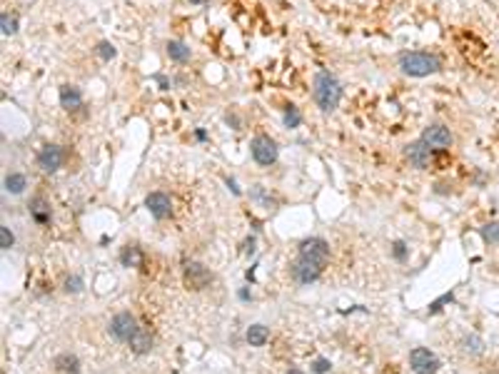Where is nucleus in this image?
Masks as SVG:
<instances>
[{
    "mask_svg": "<svg viewBox=\"0 0 499 374\" xmlns=\"http://www.w3.org/2000/svg\"><path fill=\"white\" fill-rule=\"evenodd\" d=\"M312 97L322 113H332L342 100V83L329 70H320L312 80Z\"/></svg>",
    "mask_w": 499,
    "mask_h": 374,
    "instance_id": "obj_1",
    "label": "nucleus"
},
{
    "mask_svg": "<svg viewBox=\"0 0 499 374\" xmlns=\"http://www.w3.org/2000/svg\"><path fill=\"white\" fill-rule=\"evenodd\" d=\"M397 62H400V70L410 78H427V75H435L442 70L440 55L424 53V50H405V53H400Z\"/></svg>",
    "mask_w": 499,
    "mask_h": 374,
    "instance_id": "obj_2",
    "label": "nucleus"
},
{
    "mask_svg": "<svg viewBox=\"0 0 499 374\" xmlns=\"http://www.w3.org/2000/svg\"><path fill=\"white\" fill-rule=\"evenodd\" d=\"M250 152H252V157H255V162L257 165H262V167H270V165H275L277 162V155H280V150H277V143L270 138V135H255L252 138V143H250Z\"/></svg>",
    "mask_w": 499,
    "mask_h": 374,
    "instance_id": "obj_3",
    "label": "nucleus"
},
{
    "mask_svg": "<svg viewBox=\"0 0 499 374\" xmlns=\"http://www.w3.org/2000/svg\"><path fill=\"white\" fill-rule=\"evenodd\" d=\"M405 155H407L410 165L412 167H417V170H427V167L432 165V160H435V150L424 143V140L410 143L405 147Z\"/></svg>",
    "mask_w": 499,
    "mask_h": 374,
    "instance_id": "obj_4",
    "label": "nucleus"
},
{
    "mask_svg": "<svg viewBox=\"0 0 499 374\" xmlns=\"http://www.w3.org/2000/svg\"><path fill=\"white\" fill-rule=\"evenodd\" d=\"M138 329H140V327H138L135 317L130 315V312H120V315H115L113 317V322H110V332H113V337L120 339V342H130V339L135 337Z\"/></svg>",
    "mask_w": 499,
    "mask_h": 374,
    "instance_id": "obj_5",
    "label": "nucleus"
},
{
    "mask_svg": "<svg viewBox=\"0 0 499 374\" xmlns=\"http://www.w3.org/2000/svg\"><path fill=\"white\" fill-rule=\"evenodd\" d=\"M300 257L305 259H312V262H317V264H327V259H329V245L320 240V237H310V240H305L302 245H300Z\"/></svg>",
    "mask_w": 499,
    "mask_h": 374,
    "instance_id": "obj_6",
    "label": "nucleus"
},
{
    "mask_svg": "<svg viewBox=\"0 0 499 374\" xmlns=\"http://www.w3.org/2000/svg\"><path fill=\"white\" fill-rule=\"evenodd\" d=\"M410 364H412V369H414L417 374H435L437 369H440V359H437L429 349H424V347L412 349Z\"/></svg>",
    "mask_w": 499,
    "mask_h": 374,
    "instance_id": "obj_7",
    "label": "nucleus"
},
{
    "mask_svg": "<svg viewBox=\"0 0 499 374\" xmlns=\"http://www.w3.org/2000/svg\"><path fill=\"white\" fill-rule=\"evenodd\" d=\"M62 160H65V155H62V147L60 145L48 143V145H43L40 152H38V167L43 173H55V170H60Z\"/></svg>",
    "mask_w": 499,
    "mask_h": 374,
    "instance_id": "obj_8",
    "label": "nucleus"
},
{
    "mask_svg": "<svg viewBox=\"0 0 499 374\" xmlns=\"http://www.w3.org/2000/svg\"><path fill=\"white\" fill-rule=\"evenodd\" d=\"M419 140H424L432 150H447V147L452 145V132H449V127H444V125H440V122H435V125L424 127V132H422V138H419Z\"/></svg>",
    "mask_w": 499,
    "mask_h": 374,
    "instance_id": "obj_9",
    "label": "nucleus"
},
{
    "mask_svg": "<svg viewBox=\"0 0 499 374\" xmlns=\"http://www.w3.org/2000/svg\"><path fill=\"white\" fill-rule=\"evenodd\" d=\"M210 280H212V275H210V269H207L205 264H200V262H190L187 267H185V287L187 289H205L210 285Z\"/></svg>",
    "mask_w": 499,
    "mask_h": 374,
    "instance_id": "obj_10",
    "label": "nucleus"
},
{
    "mask_svg": "<svg viewBox=\"0 0 499 374\" xmlns=\"http://www.w3.org/2000/svg\"><path fill=\"white\" fill-rule=\"evenodd\" d=\"M322 264H317V262H312V259H305V257H297V262L292 264V275L294 280L300 282V285H310V282H315L320 275H322Z\"/></svg>",
    "mask_w": 499,
    "mask_h": 374,
    "instance_id": "obj_11",
    "label": "nucleus"
},
{
    "mask_svg": "<svg viewBox=\"0 0 499 374\" xmlns=\"http://www.w3.org/2000/svg\"><path fill=\"white\" fill-rule=\"evenodd\" d=\"M145 207L150 210L152 217L165 220V217H170V212H173V200H170L165 192H150L145 197Z\"/></svg>",
    "mask_w": 499,
    "mask_h": 374,
    "instance_id": "obj_12",
    "label": "nucleus"
},
{
    "mask_svg": "<svg viewBox=\"0 0 499 374\" xmlns=\"http://www.w3.org/2000/svg\"><path fill=\"white\" fill-rule=\"evenodd\" d=\"M60 105H62L68 113H73V110L83 108V92H80V87L60 85Z\"/></svg>",
    "mask_w": 499,
    "mask_h": 374,
    "instance_id": "obj_13",
    "label": "nucleus"
},
{
    "mask_svg": "<svg viewBox=\"0 0 499 374\" xmlns=\"http://www.w3.org/2000/svg\"><path fill=\"white\" fill-rule=\"evenodd\" d=\"M55 374H80V362L75 354H60L55 359Z\"/></svg>",
    "mask_w": 499,
    "mask_h": 374,
    "instance_id": "obj_14",
    "label": "nucleus"
},
{
    "mask_svg": "<svg viewBox=\"0 0 499 374\" xmlns=\"http://www.w3.org/2000/svg\"><path fill=\"white\" fill-rule=\"evenodd\" d=\"M30 215H32V220L38 225H48L50 222V207H48V202L43 200V197H35V200L30 202Z\"/></svg>",
    "mask_w": 499,
    "mask_h": 374,
    "instance_id": "obj_15",
    "label": "nucleus"
},
{
    "mask_svg": "<svg viewBox=\"0 0 499 374\" xmlns=\"http://www.w3.org/2000/svg\"><path fill=\"white\" fill-rule=\"evenodd\" d=\"M165 50H168L170 60H175V62H187L190 55H192V53H190V48H187L182 40H168Z\"/></svg>",
    "mask_w": 499,
    "mask_h": 374,
    "instance_id": "obj_16",
    "label": "nucleus"
},
{
    "mask_svg": "<svg viewBox=\"0 0 499 374\" xmlns=\"http://www.w3.org/2000/svg\"><path fill=\"white\" fill-rule=\"evenodd\" d=\"M120 262H122L125 267H140V264H143V252H140V247L127 245V247L120 252Z\"/></svg>",
    "mask_w": 499,
    "mask_h": 374,
    "instance_id": "obj_17",
    "label": "nucleus"
},
{
    "mask_svg": "<svg viewBox=\"0 0 499 374\" xmlns=\"http://www.w3.org/2000/svg\"><path fill=\"white\" fill-rule=\"evenodd\" d=\"M130 347H132V352H138V354L150 352V347H152V337H150V332L138 329V332H135V337L130 339Z\"/></svg>",
    "mask_w": 499,
    "mask_h": 374,
    "instance_id": "obj_18",
    "label": "nucleus"
},
{
    "mask_svg": "<svg viewBox=\"0 0 499 374\" xmlns=\"http://www.w3.org/2000/svg\"><path fill=\"white\" fill-rule=\"evenodd\" d=\"M267 339H270V332H267V327H262V324H252L247 329V342H250V347H262Z\"/></svg>",
    "mask_w": 499,
    "mask_h": 374,
    "instance_id": "obj_19",
    "label": "nucleus"
},
{
    "mask_svg": "<svg viewBox=\"0 0 499 374\" xmlns=\"http://www.w3.org/2000/svg\"><path fill=\"white\" fill-rule=\"evenodd\" d=\"M25 185H28V180H25V175H20V173H10L5 177V190L13 192V195H20L25 190Z\"/></svg>",
    "mask_w": 499,
    "mask_h": 374,
    "instance_id": "obj_20",
    "label": "nucleus"
},
{
    "mask_svg": "<svg viewBox=\"0 0 499 374\" xmlns=\"http://www.w3.org/2000/svg\"><path fill=\"white\" fill-rule=\"evenodd\" d=\"M95 53H97V58L105 60V62H110V60L118 55L115 45H113V43H108V40H100V43H97V48H95Z\"/></svg>",
    "mask_w": 499,
    "mask_h": 374,
    "instance_id": "obj_21",
    "label": "nucleus"
},
{
    "mask_svg": "<svg viewBox=\"0 0 499 374\" xmlns=\"http://www.w3.org/2000/svg\"><path fill=\"white\" fill-rule=\"evenodd\" d=\"M0 25H3V35H15L18 32V18L10 15V13H3L0 15Z\"/></svg>",
    "mask_w": 499,
    "mask_h": 374,
    "instance_id": "obj_22",
    "label": "nucleus"
},
{
    "mask_svg": "<svg viewBox=\"0 0 499 374\" xmlns=\"http://www.w3.org/2000/svg\"><path fill=\"white\" fill-rule=\"evenodd\" d=\"M482 237L489 242V245H497L499 242V222H487L482 227Z\"/></svg>",
    "mask_w": 499,
    "mask_h": 374,
    "instance_id": "obj_23",
    "label": "nucleus"
},
{
    "mask_svg": "<svg viewBox=\"0 0 499 374\" xmlns=\"http://www.w3.org/2000/svg\"><path fill=\"white\" fill-rule=\"evenodd\" d=\"M300 122H302L300 110H297L294 105H287V108H285V125H287V127H297Z\"/></svg>",
    "mask_w": 499,
    "mask_h": 374,
    "instance_id": "obj_24",
    "label": "nucleus"
},
{
    "mask_svg": "<svg viewBox=\"0 0 499 374\" xmlns=\"http://www.w3.org/2000/svg\"><path fill=\"white\" fill-rule=\"evenodd\" d=\"M464 347H467V352H472V354H482V349H484V342L479 339V337H467L464 339Z\"/></svg>",
    "mask_w": 499,
    "mask_h": 374,
    "instance_id": "obj_25",
    "label": "nucleus"
},
{
    "mask_svg": "<svg viewBox=\"0 0 499 374\" xmlns=\"http://www.w3.org/2000/svg\"><path fill=\"white\" fill-rule=\"evenodd\" d=\"M13 242H15V237H13V232H10V227H0V247L3 250H10L13 247Z\"/></svg>",
    "mask_w": 499,
    "mask_h": 374,
    "instance_id": "obj_26",
    "label": "nucleus"
},
{
    "mask_svg": "<svg viewBox=\"0 0 499 374\" xmlns=\"http://www.w3.org/2000/svg\"><path fill=\"white\" fill-rule=\"evenodd\" d=\"M452 299H454V294H452V292H449V294H444V297H440L437 302H432V307H429V312H440V310H442V304H444V302H452Z\"/></svg>",
    "mask_w": 499,
    "mask_h": 374,
    "instance_id": "obj_27",
    "label": "nucleus"
},
{
    "mask_svg": "<svg viewBox=\"0 0 499 374\" xmlns=\"http://www.w3.org/2000/svg\"><path fill=\"white\" fill-rule=\"evenodd\" d=\"M394 257L400 259V262L407 257V245L405 242H394Z\"/></svg>",
    "mask_w": 499,
    "mask_h": 374,
    "instance_id": "obj_28",
    "label": "nucleus"
},
{
    "mask_svg": "<svg viewBox=\"0 0 499 374\" xmlns=\"http://www.w3.org/2000/svg\"><path fill=\"white\" fill-rule=\"evenodd\" d=\"M312 372H317V374L329 372V362H327V359H317V362L312 364Z\"/></svg>",
    "mask_w": 499,
    "mask_h": 374,
    "instance_id": "obj_29",
    "label": "nucleus"
},
{
    "mask_svg": "<svg viewBox=\"0 0 499 374\" xmlns=\"http://www.w3.org/2000/svg\"><path fill=\"white\" fill-rule=\"evenodd\" d=\"M80 285H83V282H80V277H68V280H65V287H68V292H78V289H80Z\"/></svg>",
    "mask_w": 499,
    "mask_h": 374,
    "instance_id": "obj_30",
    "label": "nucleus"
},
{
    "mask_svg": "<svg viewBox=\"0 0 499 374\" xmlns=\"http://www.w3.org/2000/svg\"><path fill=\"white\" fill-rule=\"evenodd\" d=\"M155 80L160 83V90H168V87H170V80H168L165 75H155Z\"/></svg>",
    "mask_w": 499,
    "mask_h": 374,
    "instance_id": "obj_31",
    "label": "nucleus"
},
{
    "mask_svg": "<svg viewBox=\"0 0 499 374\" xmlns=\"http://www.w3.org/2000/svg\"><path fill=\"white\" fill-rule=\"evenodd\" d=\"M225 120H227V125H232L235 130H240V120H237V115H227Z\"/></svg>",
    "mask_w": 499,
    "mask_h": 374,
    "instance_id": "obj_32",
    "label": "nucleus"
},
{
    "mask_svg": "<svg viewBox=\"0 0 499 374\" xmlns=\"http://www.w3.org/2000/svg\"><path fill=\"white\" fill-rule=\"evenodd\" d=\"M195 138H197V140H207V132L205 130H195Z\"/></svg>",
    "mask_w": 499,
    "mask_h": 374,
    "instance_id": "obj_33",
    "label": "nucleus"
},
{
    "mask_svg": "<svg viewBox=\"0 0 499 374\" xmlns=\"http://www.w3.org/2000/svg\"><path fill=\"white\" fill-rule=\"evenodd\" d=\"M285 374H305V372H302V369H294V367H292V369H287Z\"/></svg>",
    "mask_w": 499,
    "mask_h": 374,
    "instance_id": "obj_34",
    "label": "nucleus"
},
{
    "mask_svg": "<svg viewBox=\"0 0 499 374\" xmlns=\"http://www.w3.org/2000/svg\"><path fill=\"white\" fill-rule=\"evenodd\" d=\"M190 3H195V5H200V3H205V0H190Z\"/></svg>",
    "mask_w": 499,
    "mask_h": 374,
    "instance_id": "obj_35",
    "label": "nucleus"
}]
</instances>
